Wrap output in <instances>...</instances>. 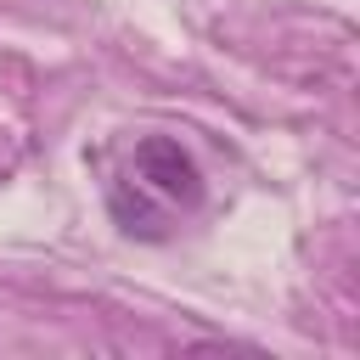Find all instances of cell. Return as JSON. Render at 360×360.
<instances>
[{"label": "cell", "instance_id": "obj_1", "mask_svg": "<svg viewBox=\"0 0 360 360\" xmlns=\"http://www.w3.org/2000/svg\"><path fill=\"white\" fill-rule=\"evenodd\" d=\"M135 174H141V186L158 191L163 202H180V208L202 202V174H197L191 152H186L174 135H141V141H135Z\"/></svg>", "mask_w": 360, "mask_h": 360}]
</instances>
